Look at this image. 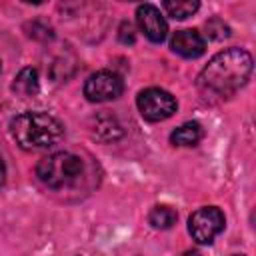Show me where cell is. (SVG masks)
<instances>
[{
	"label": "cell",
	"instance_id": "19",
	"mask_svg": "<svg viewBox=\"0 0 256 256\" xmlns=\"http://www.w3.org/2000/svg\"><path fill=\"white\" fill-rule=\"evenodd\" d=\"M0 70H2V66H0Z\"/></svg>",
	"mask_w": 256,
	"mask_h": 256
},
{
	"label": "cell",
	"instance_id": "12",
	"mask_svg": "<svg viewBox=\"0 0 256 256\" xmlns=\"http://www.w3.org/2000/svg\"><path fill=\"white\" fill-rule=\"evenodd\" d=\"M162 8H164L174 20H184V18L192 16V14L200 8V4L194 2V0H166V2L162 4Z\"/></svg>",
	"mask_w": 256,
	"mask_h": 256
},
{
	"label": "cell",
	"instance_id": "4",
	"mask_svg": "<svg viewBox=\"0 0 256 256\" xmlns=\"http://www.w3.org/2000/svg\"><path fill=\"white\" fill-rule=\"evenodd\" d=\"M224 230V212L216 206H202L188 218V232L198 244H210Z\"/></svg>",
	"mask_w": 256,
	"mask_h": 256
},
{
	"label": "cell",
	"instance_id": "15",
	"mask_svg": "<svg viewBox=\"0 0 256 256\" xmlns=\"http://www.w3.org/2000/svg\"><path fill=\"white\" fill-rule=\"evenodd\" d=\"M134 26L130 24V22H122L120 24V42H124V44H132L134 42Z\"/></svg>",
	"mask_w": 256,
	"mask_h": 256
},
{
	"label": "cell",
	"instance_id": "11",
	"mask_svg": "<svg viewBox=\"0 0 256 256\" xmlns=\"http://www.w3.org/2000/svg\"><path fill=\"white\" fill-rule=\"evenodd\" d=\"M176 220H178V214L168 204H158L148 214V222L156 230H168V228H172L176 224Z\"/></svg>",
	"mask_w": 256,
	"mask_h": 256
},
{
	"label": "cell",
	"instance_id": "8",
	"mask_svg": "<svg viewBox=\"0 0 256 256\" xmlns=\"http://www.w3.org/2000/svg\"><path fill=\"white\" fill-rule=\"evenodd\" d=\"M170 48H172V52H176L182 58H198V56L204 54L206 42H204V38L200 36L198 30L186 28V30H178L172 36Z\"/></svg>",
	"mask_w": 256,
	"mask_h": 256
},
{
	"label": "cell",
	"instance_id": "17",
	"mask_svg": "<svg viewBox=\"0 0 256 256\" xmlns=\"http://www.w3.org/2000/svg\"><path fill=\"white\" fill-rule=\"evenodd\" d=\"M180 256H200V252H196V250H186V252H182Z\"/></svg>",
	"mask_w": 256,
	"mask_h": 256
},
{
	"label": "cell",
	"instance_id": "13",
	"mask_svg": "<svg viewBox=\"0 0 256 256\" xmlns=\"http://www.w3.org/2000/svg\"><path fill=\"white\" fill-rule=\"evenodd\" d=\"M206 34H208V38H212V40H222V38H226V36L230 34V28H228L220 18H214V20L206 22Z\"/></svg>",
	"mask_w": 256,
	"mask_h": 256
},
{
	"label": "cell",
	"instance_id": "10",
	"mask_svg": "<svg viewBox=\"0 0 256 256\" xmlns=\"http://www.w3.org/2000/svg\"><path fill=\"white\" fill-rule=\"evenodd\" d=\"M202 126L198 122H184L170 134V142L174 146H196L202 140Z\"/></svg>",
	"mask_w": 256,
	"mask_h": 256
},
{
	"label": "cell",
	"instance_id": "2",
	"mask_svg": "<svg viewBox=\"0 0 256 256\" xmlns=\"http://www.w3.org/2000/svg\"><path fill=\"white\" fill-rule=\"evenodd\" d=\"M16 144L24 150H48L64 138V124L48 112H24L10 122Z\"/></svg>",
	"mask_w": 256,
	"mask_h": 256
},
{
	"label": "cell",
	"instance_id": "14",
	"mask_svg": "<svg viewBox=\"0 0 256 256\" xmlns=\"http://www.w3.org/2000/svg\"><path fill=\"white\" fill-rule=\"evenodd\" d=\"M32 32H28L32 38H38V40H50L52 38V28L48 24H42V22H32Z\"/></svg>",
	"mask_w": 256,
	"mask_h": 256
},
{
	"label": "cell",
	"instance_id": "18",
	"mask_svg": "<svg viewBox=\"0 0 256 256\" xmlns=\"http://www.w3.org/2000/svg\"><path fill=\"white\" fill-rule=\"evenodd\" d=\"M232 256H244V254H232Z\"/></svg>",
	"mask_w": 256,
	"mask_h": 256
},
{
	"label": "cell",
	"instance_id": "6",
	"mask_svg": "<svg viewBox=\"0 0 256 256\" xmlns=\"http://www.w3.org/2000/svg\"><path fill=\"white\" fill-rule=\"evenodd\" d=\"M124 90L122 78L112 70H98L88 76L84 84V96L90 102H108L116 100Z\"/></svg>",
	"mask_w": 256,
	"mask_h": 256
},
{
	"label": "cell",
	"instance_id": "7",
	"mask_svg": "<svg viewBox=\"0 0 256 256\" xmlns=\"http://www.w3.org/2000/svg\"><path fill=\"white\" fill-rule=\"evenodd\" d=\"M136 22L150 42H162L168 34V24L154 4H142L136 8Z\"/></svg>",
	"mask_w": 256,
	"mask_h": 256
},
{
	"label": "cell",
	"instance_id": "5",
	"mask_svg": "<svg viewBox=\"0 0 256 256\" xmlns=\"http://www.w3.org/2000/svg\"><path fill=\"white\" fill-rule=\"evenodd\" d=\"M136 104H138L142 118H146L148 122H162V120L170 118L178 108L176 98L162 88L142 90L136 98Z\"/></svg>",
	"mask_w": 256,
	"mask_h": 256
},
{
	"label": "cell",
	"instance_id": "1",
	"mask_svg": "<svg viewBox=\"0 0 256 256\" xmlns=\"http://www.w3.org/2000/svg\"><path fill=\"white\" fill-rule=\"evenodd\" d=\"M252 74V56L244 48L218 52L198 74V90L206 98H228L238 92Z\"/></svg>",
	"mask_w": 256,
	"mask_h": 256
},
{
	"label": "cell",
	"instance_id": "16",
	"mask_svg": "<svg viewBox=\"0 0 256 256\" xmlns=\"http://www.w3.org/2000/svg\"><path fill=\"white\" fill-rule=\"evenodd\" d=\"M4 180H6V166H4V160L0 158V186L4 184Z\"/></svg>",
	"mask_w": 256,
	"mask_h": 256
},
{
	"label": "cell",
	"instance_id": "3",
	"mask_svg": "<svg viewBox=\"0 0 256 256\" xmlns=\"http://www.w3.org/2000/svg\"><path fill=\"white\" fill-rule=\"evenodd\" d=\"M86 164L74 152H54L36 164V178L50 190H70L84 178Z\"/></svg>",
	"mask_w": 256,
	"mask_h": 256
},
{
	"label": "cell",
	"instance_id": "9",
	"mask_svg": "<svg viewBox=\"0 0 256 256\" xmlns=\"http://www.w3.org/2000/svg\"><path fill=\"white\" fill-rule=\"evenodd\" d=\"M12 90L22 96V98H30V96H36L38 90H40V80H38V72L34 68H22L14 82H12Z\"/></svg>",
	"mask_w": 256,
	"mask_h": 256
}]
</instances>
